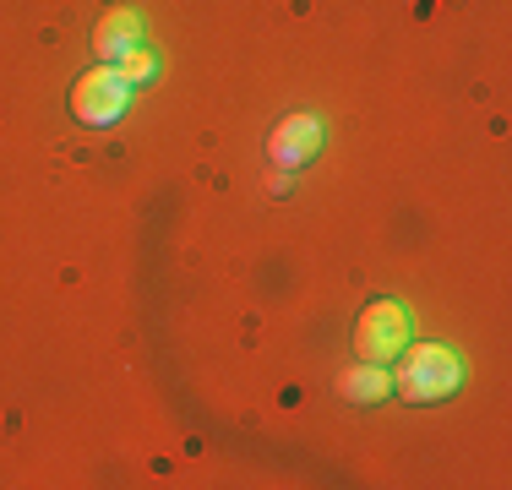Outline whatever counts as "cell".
<instances>
[{
	"instance_id": "obj_1",
	"label": "cell",
	"mask_w": 512,
	"mask_h": 490,
	"mask_svg": "<svg viewBox=\"0 0 512 490\" xmlns=\"http://www.w3.org/2000/svg\"><path fill=\"white\" fill-rule=\"evenodd\" d=\"M458 360L453 349H436V343H414V349L398 360V392L409 403H431V398H447L458 387Z\"/></svg>"
},
{
	"instance_id": "obj_2",
	"label": "cell",
	"mask_w": 512,
	"mask_h": 490,
	"mask_svg": "<svg viewBox=\"0 0 512 490\" xmlns=\"http://www.w3.org/2000/svg\"><path fill=\"white\" fill-rule=\"evenodd\" d=\"M126 104H131V82L120 77L115 66L88 71V77L77 82V93H71V109H77V120H88V126H115Z\"/></svg>"
},
{
	"instance_id": "obj_3",
	"label": "cell",
	"mask_w": 512,
	"mask_h": 490,
	"mask_svg": "<svg viewBox=\"0 0 512 490\" xmlns=\"http://www.w3.org/2000/svg\"><path fill=\"white\" fill-rule=\"evenodd\" d=\"M409 343V316H404V305L398 300H376L371 311L360 316V327H355V349H360V360H393L398 349Z\"/></svg>"
},
{
	"instance_id": "obj_4",
	"label": "cell",
	"mask_w": 512,
	"mask_h": 490,
	"mask_svg": "<svg viewBox=\"0 0 512 490\" xmlns=\"http://www.w3.org/2000/svg\"><path fill=\"white\" fill-rule=\"evenodd\" d=\"M316 147H322V126H316L311 115H289L284 126L267 137V153H273L278 169H300V164L316 153Z\"/></svg>"
},
{
	"instance_id": "obj_5",
	"label": "cell",
	"mask_w": 512,
	"mask_h": 490,
	"mask_svg": "<svg viewBox=\"0 0 512 490\" xmlns=\"http://www.w3.org/2000/svg\"><path fill=\"white\" fill-rule=\"evenodd\" d=\"M137 39H142V22L131 17L126 6H115V11L99 22V28H93V49H99V60H120Z\"/></svg>"
},
{
	"instance_id": "obj_6",
	"label": "cell",
	"mask_w": 512,
	"mask_h": 490,
	"mask_svg": "<svg viewBox=\"0 0 512 490\" xmlns=\"http://www.w3.org/2000/svg\"><path fill=\"white\" fill-rule=\"evenodd\" d=\"M338 392H344V398H355V403H376V398H387V392H393V376H387V365L365 360V365H355V371L338 376Z\"/></svg>"
},
{
	"instance_id": "obj_7",
	"label": "cell",
	"mask_w": 512,
	"mask_h": 490,
	"mask_svg": "<svg viewBox=\"0 0 512 490\" xmlns=\"http://www.w3.org/2000/svg\"><path fill=\"white\" fill-rule=\"evenodd\" d=\"M115 71H120V77L131 82V88H137V82H148L153 71H158V60H153V55H148V49H142V44H131L126 55H120V66H115Z\"/></svg>"
}]
</instances>
